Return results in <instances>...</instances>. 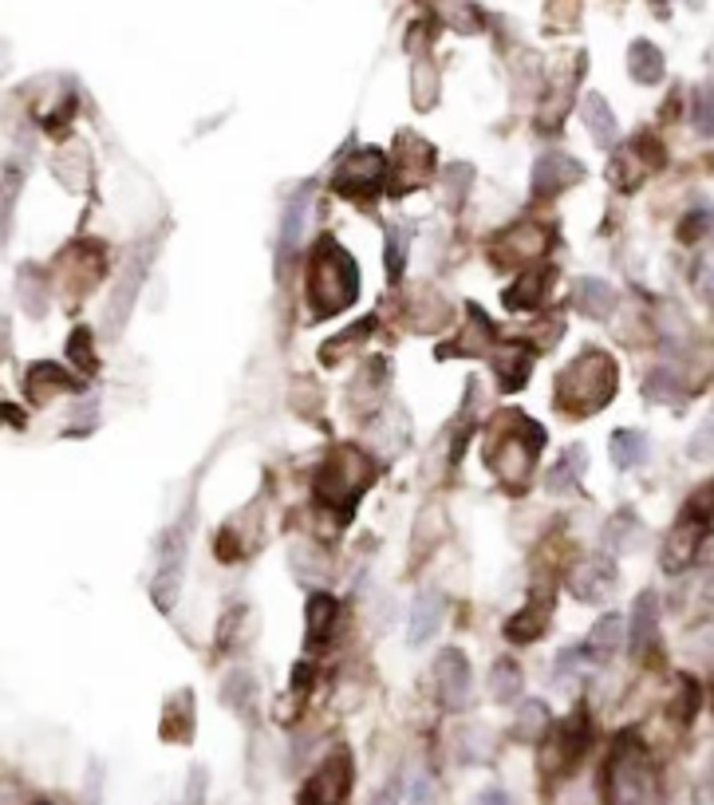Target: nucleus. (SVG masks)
<instances>
[{
  "label": "nucleus",
  "mask_w": 714,
  "mask_h": 805,
  "mask_svg": "<svg viewBox=\"0 0 714 805\" xmlns=\"http://www.w3.org/2000/svg\"><path fill=\"white\" fill-rule=\"evenodd\" d=\"M616 395V360L608 351L589 348L557 375V403L569 414H592Z\"/></svg>",
  "instance_id": "f257e3e1"
},
{
  "label": "nucleus",
  "mask_w": 714,
  "mask_h": 805,
  "mask_svg": "<svg viewBox=\"0 0 714 805\" xmlns=\"http://www.w3.org/2000/svg\"><path fill=\"white\" fill-rule=\"evenodd\" d=\"M355 292H360V268H355L352 253L336 238H320L308 265V297L316 312L331 316V312L352 309Z\"/></svg>",
  "instance_id": "f03ea898"
},
{
  "label": "nucleus",
  "mask_w": 714,
  "mask_h": 805,
  "mask_svg": "<svg viewBox=\"0 0 714 805\" xmlns=\"http://www.w3.org/2000/svg\"><path fill=\"white\" fill-rule=\"evenodd\" d=\"M604 794L612 805H652L655 797V774L652 762L636 738L624 734L616 750L608 754V766H604Z\"/></svg>",
  "instance_id": "7ed1b4c3"
},
{
  "label": "nucleus",
  "mask_w": 714,
  "mask_h": 805,
  "mask_svg": "<svg viewBox=\"0 0 714 805\" xmlns=\"http://www.w3.org/2000/svg\"><path fill=\"white\" fill-rule=\"evenodd\" d=\"M372 478H375L372 458L363 455V450H355V446H340L324 462L320 478H316V494H320L324 506L352 509V502H360V494L372 485Z\"/></svg>",
  "instance_id": "20e7f679"
},
{
  "label": "nucleus",
  "mask_w": 714,
  "mask_h": 805,
  "mask_svg": "<svg viewBox=\"0 0 714 805\" xmlns=\"http://www.w3.org/2000/svg\"><path fill=\"white\" fill-rule=\"evenodd\" d=\"M541 446H545V431L537 423H529V419H513V431H506L489 446V466L506 482H521L533 470V462H537Z\"/></svg>",
  "instance_id": "39448f33"
},
{
  "label": "nucleus",
  "mask_w": 714,
  "mask_h": 805,
  "mask_svg": "<svg viewBox=\"0 0 714 805\" xmlns=\"http://www.w3.org/2000/svg\"><path fill=\"white\" fill-rule=\"evenodd\" d=\"M150 261H155V245H138L131 257H126L123 273L114 280L111 300H107V312H104V332L107 336H123L126 321H131V312H135V300L143 292V280L150 273Z\"/></svg>",
  "instance_id": "423d86ee"
},
{
  "label": "nucleus",
  "mask_w": 714,
  "mask_h": 805,
  "mask_svg": "<svg viewBox=\"0 0 714 805\" xmlns=\"http://www.w3.org/2000/svg\"><path fill=\"white\" fill-rule=\"evenodd\" d=\"M703 537H706V514L687 506V514L675 521L667 541H663V568H667V573H683V568L699 557Z\"/></svg>",
  "instance_id": "0eeeda50"
},
{
  "label": "nucleus",
  "mask_w": 714,
  "mask_h": 805,
  "mask_svg": "<svg viewBox=\"0 0 714 805\" xmlns=\"http://www.w3.org/2000/svg\"><path fill=\"white\" fill-rule=\"evenodd\" d=\"M387 182V155L384 151H375V146H363V151H355L348 163L336 170V190H343V194H375V190Z\"/></svg>",
  "instance_id": "6e6552de"
},
{
  "label": "nucleus",
  "mask_w": 714,
  "mask_h": 805,
  "mask_svg": "<svg viewBox=\"0 0 714 805\" xmlns=\"http://www.w3.org/2000/svg\"><path fill=\"white\" fill-rule=\"evenodd\" d=\"M348 790H352V758H348V750H336L316 770V778L304 785L301 805H343Z\"/></svg>",
  "instance_id": "1a4fd4ad"
},
{
  "label": "nucleus",
  "mask_w": 714,
  "mask_h": 805,
  "mask_svg": "<svg viewBox=\"0 0 714 805\" xmlns=\"http://www.w3.org/2000/svg\"><path fill=\"white\" fill-rule=\"evenodd\" d=\"M435 687H438V699L443 707L450 711H462L470 702V687H474V671H470L467 656L462 651H443L435 660Z\"/></svg>",
  "instance_id": "9d476101"
},
{
  "label": "nucleus",
  "mask_w": 714,
  "mask_h": 805,
  "mask_svg": "<svg viewBox=\"0 0 714 805\" xmlns=\"http://www.w3.org/2000/svg\"><path fill=\"white\" fill-rule=\"evenodd\" d=\"M612 589H616V565L608 557H589L572 565L569 592L580 604H601V600L612 597Z\"/></svg>",
  "instance_id": "9b49d317"
},
{
  "label": "nucleus",
  "mask_w": 714,
  "mask_h": 805,
  "mask_svg": "<svg viewBox=\"0 0 714 805\" xmlns=\"http://www.w3.org/2000/svg\"><path fill=\"white\" fill-rule=\"evenodd\" d=\"M545 249H549V233L537 221H518L494 241V257L501 265H525V261H537Z\"/></svg>",
  "instance_id": "f8f14e48"
},
{
  "label": "nucleus",
  "mask_w": 714,
  "mask_h": 805,
  "mask_svg": "<svg viewBox=\"0 0 714 805\" xmlns=\"http://www.w3.org/2000/svg\"><path fill=\"white\" fill-rule=\"evenodd\" d=\"M580 178H584V166L572 155H565V151H545V155L537 158V166H533V190H537L541 197H553V194H560V190L577 187Z\"/></svg>",
  "instance_id": "ddd939ff"
},
{
  "label": "nucleus",
  "mask_w": 714,
  "mask_h": 805,
  "mask_svg": "<svg viewBox=\"0 0 714 805\" xmlns=\"http://www.w3.org/2000/svg\"><path fill=\"white\" fill-rule=\"evenodd\" d=\"M584 743H589V723H584V714H572L569 723L553 731L549 746L541 754V766H549V770H569L580 754H584Z\"/></svg>",
  "instance_id": "4468645a"
},
{
  "label": "nucleus",
  "mask_w": 714,
  "mask_h": 805,
  "mask_svg": "<svg viewBox=\"0 0 714 805\" xmlns=\"http://www.w3.org/2000/svg\"><path fill=\"white\" fill-rule=\"evenodd\" d=\"M24 392H28L32 403L44 407V403L60 399V395L80 392V380L68 368H60V363H32L28 375H24Z\"/></svg>",
  "instance_id": "2eb2a0df"
},
{
  "label": "nucleus",
  "mask_w": 714,
  "mask_h": 805,
  "mask_svg": "<svg viewBox=\"0 0 714 805\" xmlns=\"http://www.w3.org/2000/svg\"><path fill=\"white\" fill-rule=\"evenodd\" d=\"M372 443L379 446V455H387V458L407 450V443H411V414H407L399 403H387L384 411H379V419L372 423Z\"/></svg>",
  "instance_id": "dca6fc26"
},
{
  "label": "nucleus",
  "mask_w": 714,
  "mask_h": 805,
  "mask_svg": "<svg viewBox=\"0 0 714 805\" xmlns=\"http://www.w3.org/2000/svg\"><path fill=\"white\" fill-rule=\"evenodd\" d=\"M308 197L312 190L301 187L297 194L285 202V217H280V245H277V261L280 268L289 265V257L301 249V238H304V221H308Z\"/></svg>",
  "instance_id": "f3484780"
},
{
  "label": "nucleus",
  "mask_w": 714,
  "mask_h": 805,
  "mask_svg": "<svg viewBox=\"0 0 714 805\" xmlns=\"http://www.w3.org/2000/svg\"><path fill=\"white\" fill-rule=\"evenodd\" d=\"M443 616H446L443 592H435V589L419 592V597H414V604H411V628H407V640L426 644L438 628H443Z\"/></svg>",
  "instance_id": "a211bd4d"
},
{
  "label": "nucleus",
  "mask_w": 714,
  "mask_h": 805,
  "mask_svg": "<svg viewBox=\"0 0 714 805\" xmlns=\"http://www.w3.org/2000/svg\"><path fill=\"white\" fill-rule=\"evenodd\" d=\"M529 368H533V351H529L525 344H501V348L494 351V372H497V383H501V392L525 387Z\"/></svg>",
  "instance_id": "6ab92c4d"
},
{
  "label": "nucleus",
  "mask_w": 714,
  "mask_h": 805,
  "mask_svg": "<svg viewBox=\"0 0 714 805\" xmlns=\"http://www.w3.org/2000/svg\"><path fill=\"white\" fill-rule=\"evenodd\" d=\"M655 644H659V600L655 592H640L632 609V648L636 656H648Z\"/></svg>",
  "instance_id": "aec40b11"
},
{
  "label": "nucleus",
  "mask_w": 714,
  "mask_h": 805,
  "mask_svg": "<svg viewBox=\"0 0 714 805\" xmlns=\"http://www.w3.org/2000/svg\"><path fill=\"white\" fill-rule=\"evenodd\" d=\"M16 300H21V309L28 312L32 321H40L48 312V300H52V280L44 277L36 265H21V273H16Z\"/></svg>",
  "instance_id": "412c9836"
},
{
  "label": "nucleus",
  "mask_w": 714,
  "mask_h": 805,
  "mask_svg": "<svg viewBox=\"0 0 714 805\" xmlns=\"http://www.w3.org/2000/svg\"><path fill=\"white\" fill-rule=\"evenodd\" d=\"M572 304L584 316H592V321H604V316L616 312V289L601 277H580L577 289H572Z\"/></svg>",
  "instance_id": "4be33fe9"
},
{
  "label": "nucleus",
  "mask_w": 714,
  "mask_h": 805,
  "mask_svg": "<svg viewBox=\"0 0 714 805\" xmlns=\"http://www.w3.org/2000/svg\"><path fill=\"white\" fill-rule=\"evenodd\" d=\"M580 115H584V127H589L592 143L601 146V151H608L612 143H616V134H620V127H616V115H612L608 99L604 95H584V104H580Z\"/></svg>",
  "instance_id": "5701e85b"
},
{
  "label": "nucleus",
  "mask_w": 714,
  "mask_h": 805,
  "mask_svg": "<svg viewBox=\"0 0 714 805\" xmlns=\"http://www.w3.org/2000/svg\"><path fill=\"white\" fill-rule=\"evenodd\" d=\"M624 636H628V624H624L620 616L596 620V628H592L589 640H584V656H589V660H608V656L620 651Z\"/></svg>",
  "instance_id": "b1692460"
},
{
  "label": "nucleus",
  "mask_w": 714,
  "mask_h": 805,
  "mask_svg": "<svg viewBox=\"0 0 714 805\" xmlns=\"http://www.w3.org/2000/svg\"><path fill=\"white\" fill-rule=\"evenodd\" d=\"M628 72H632V80L643 83V87H655V83L663 80V72H667V63H663V52L652 40H636L632 48H628Z\"/></svg>",
  "instance_id": "393cba45"
},
{
  "label": "nucleus",
  "mask_w": 714,
  "mask_h": 805,
  "mask_svg": "<svg viewBox=\"0 0 714 805\" xmlns=\"http://www.w3.org/2000/svg\"><path fill=\"white\" fill-rule=\"evenodd\" d=\"M336 616H340V604H336V597H331V592H312V600H308V632H304L308 648H316V644L328 640L331 628H336Z\"/></svg>",
  "instance_id": "a878e982"
},
{
  "label": "nucleus",
  "mask_w": 714,
  "mask_h": 805,
  "mask_svg": "<svg viewBox=\"0 0 714 805\" xmlns=\"http://www.w3.org/2000/svg\"><path fill=\"white\" fill-rule=\"evenodd\" d=\"M584 466H589V450H584V446H569V450L560 455V462L549 470L545 485H549L553 494H569V490H577L580 478H584Z\"/></svg>",
  "instance_id": "bb28decb"
},
{
  "label": "nucleus",
  "mask_w": 714,
  "mask_h": 805,
  "mask_svg": "<svg viewBox=\"0 0 714 805\" xmlns=\"http://www.w3.org/2000/svg\"><path fill=\"white\" fill-rule=\"evenodd\" d=\"M194 734V695L178 692L174 699L166 702L162 714V738H174V743H186Z\"/></svg>",
  "instance_id": "cd10ccee"
},
{
  "label": "nucleus",
  "mask_w": 714,
  "mask_h": 805,
  "mask_svg": "<svg viewBox=\"0 0 714 805\" xmlns=\"http://www.w3.org/2000/svg\"><path fill=\"white\" fill-rule=\"evenodd\" d=\"M545 292H549V273L533 268V273H525V277L513 280V289L506 292V304H509V309H518V312L541 309Z\"/></svg>",
  "instance_id": "c85d7f7f"
},
{
  "label": "nucleus",
  "mask_w": 714,
  "mask_h": 805,
  "mask_svg": "<svg viewBox=\"0 0 714 805\" xmlns=\"http://www.w3.org/2000/svg\"><path fill=\"white\" fill-rule=\"evenodd\" d=\"M608 455L620 470H636L648 458V434L643 431H616L608 438Z\"/></svg>",
  "instance_id": "c756f323"
},
{
  "label": "nucleus",
  "mask_w": 714,
  "mask_h": 805,
  "mask_svg": "<svg viewBox=\"0 0 714 805\" xmlns=\"http://www.w3.org/2000/svg\"><path fill=\"white\" fill-rule=\"evenodd\" d=\"M545 620H549V612L541 609V604H529V609H521L518 616H509V624H506V640H513V644H533V640H541V636H545V628H549Z\"/></svg>",
  "instance_id": "7c9ffc66"
},
{
  "label": "nucleus",
  "mask_w": 714,
  "mask_h": 805,
  "mask_svg": "<svg viewBox=\"0 0 714 805\" xmlns=\"http://www.w3.org/2000/svg\"><path fill=\"white\" fill-rule=\"evenodd\" d=\"M414 309H411V324L419 332H438L446 321H450V309L443 304V297H435V292H419V297L411 300Z\"/></svg>",
  "instance_id": "2f4dec72"
},
{
  "label": "nucleus",
  "mask_w": 714,
  "mask_h": 805,
  "mask_svg": "<svg viewBox=\"0 0 714 805\" xmlns=\"http://www.w3.org/2000/svg\"><path fill=\"white\" fill-rule=\"evenodd\" d=\"M489 695L497 702H513L521 699V668L513 660H497L489 668Z\"/></svg>",
  "instance_id": "473e14b6"
},
{
  "label": "nucleus",
  "mask_w": 714,
  "mask_h": 805,
  "mask_svg": "<svg viewBox=\"0 0 714 805\" xmlns=\"http://www.w3.org/2000/svg\"><path fill=\"white\" fill-rule=\"evenodd\" d=\"M399 158H403V182H419V178H426V170H431V146L423 143V139H414V134H403L399 139Z\"/></svg>",
  "instance_id": "72a5a7b5"
},
{
  "label": "nucleus",
  "mask_w": 714,
  "mask_h": 805,
  "mask_svg": "<svg viewBox=\"0 0 714 805\" xmlns=\"http://www.w3.org/2000/svg\"><path fill=\"white\" fill-rule=\"evenodd\" d=\"M0 182H4V187H0V245H4V241H9V229H12V209H16V197H21V187H24V170L12 163Z\"/></svg>",
  "instance_id": "f704fd0d"
},
{
  "label": "nucleus",
  "mask_w": 714,
  "mask_h": 805,
  "mask_svg": "<svg viewBox=\"0 0 714 805\" xmlns=\"http://www.w3.org/2000/svg\"><path fill=\"white\" fill-rule=\"evenodd\" d=\"M643 395L652 403H679L683 399V383H679V375H675L671 368H655V372L643 380Z\"/></svg>",
  "instance_id": "c9c22d12"
},
{
  "label": "nucleus",
  "mask_w": 714,
  "mask_h": 805,
  "mask_svg": "<svg viewBox=\"0 0 714 805\" xmlns=\"http://www.w3.org/2000/svg\"><path fill=\"white\" fill-rule=\"evenodd\" d=\"M636 541H640V521H636L632 514L612 517L608 529H604V545H608L612 553H628V549H636Z\"/></svg>",
  "instance_id": "e433bc0d"
},
{
  "label": "nucleus",
  "mask_w": 714,
  "mask_h": 805,
  "mask_svg": "<svg viewBox=\"0 0 714 805\" xmlns=\"http://www.w3.org/2000/svg\"><path fill=\"white\" fill-rule=\"evenodd\" d=\"M253 695H257V687H253V675H249V671H233V675H226V687H221V699H226V707L249 714V702H253Z\"/></svg>",
  "instance_id": "4c0bfd02"
},
{
  "label": "nucleus",
  "mask_w": 714,
  "mask_h": 805,
  "mask_svg": "<svg viewBox=\"0 0 714 805\" xmlns=\"http://www.w3.org/2000/svg\"><path fill=\"white\" fill-rule=\"evenodd\" d=\"M549 731V707L541 699H525L518 714V738H541Z\"/></svg>",
  "instance_id": "58836bf2"
},
{
  "label": "nucleus",
  "mask_w": 714,
  "mask_h": 805,
  "mask_svg": "<svg viewBox=\"0 0 714 805\" xmlns=\"http://www.w3.org/2000/svg\"><path fill=\"white\" fill-rule=\"evenodd\" d=\"M292 568H297V577L301 580H320L328 573L324 565V553L316 545H297L292 549Z\"/></svg>",
  "instance_id": "ea45409f"
},
{
  "label": "nucleus",
  "mask_w": 714,
  "mask_h": 805,
  "mask_svg": "<svg viewBox=\"0 0 714 805\" xmlns=\"http://www.w3.org/2000/svg\"><path fill=\"white\" fill-rule=\"evenodd\" d=\"M438 99V72L431 68V60L414 63V104L419 107H435Z\"/></svg>",
  "instance_id": "a19ab883"
},
{
  "label": "nucleus",
  "mask_w": 714,
  "mask_h": 805,
  "mask_svg": "<svg viewBox=\"0 0 714 805\" xmlns=\"http://www.w3.org/2000/svg\"><path fill=\"white\" fill-rule=\"evenodd\" d=\"M470 187H474V166L455 163L450 170H446V197H450V206H455V209L467 202Z\"/></svg>",
  "instance_id": "79ce46f5"
},
{
  "label": "nucleus",
  "mask_w": 714,
  "mask_h": 805,
  "mask_svg": "<svg viewBox=\"0 0 714 805\" xmlns=\"http://www.w3.org/2000/svg\"><path fill=\"white\" fill-rule=\"evenodd\" d=\"M407 805H438V785L426 770H411L407 778Z\"/></svg>",
  "instance_id": "37998d69"
},
{
  "label": "nucleus",
  "mask_w": 714,
  "mask_h": 805,
  "mask_svg": "<svg viewBox=\"0 0 714 805\" xmlns=\"http://www.w3.org/2000/svg\"><path fill=\"white\" fill-rule=\"evenodd\" d=\"M68 356L80 372H95V348H92V332L87 328H75L72 340H68Z\"/></svg>",
  "instance_id": "c03bdc74"
},
{
  "label": "nucleus",
  "mask_w": 714,
  "mask_h": 805,
  "mask_svg": "<svg viewBox=\"0 0 714 805\" xmlns=\"http://www.w3.org/2000/svg\"><path fill=\"white\" fill-rule=\"evenodd\" d=\"M387 273H391V280L403 277L407 268V233L403 229H387Z\"/></svg>",
  "instance_id": "a18cd8bd"
},
{
  "label": "nucleus",
  "mask_w": 714,
  "mask_h": 805,
  "mask_svg": "<svg viewBox=\"0 0 714 805\" xmlns=\"http://www.w3.org/2000/svg\"><path fill=\"white\" fill-rule=\"evenodd\" d=\"M687 455L691 458H714V414L706 419L699 431L691 434V443H687Z\"/></svg>",
  "instance_id": "49530a36"
},
{
  "label": "nucleus",
  "mask_w": 714,
  "mask_h": 805,
  "mask_svg": "<svg viewBox=\"0 0 714 805\" xmlns=\"http://www.w3.org/2000/svg\"><path fill=\"white\" fill-rule=\"evenodd\" d=\"M694 127L703 134H714V87H703L694 99Z\"/></svg>",
  "instance_id": "de8ad7c7"
},
{
  "label": "nucleus",
  "mask_w": 714,
  "mask_h": 805,
  "mask_svg": "<svg viewBox=\"0 0 714 805\" xmlns=\"http://www.w3.org/2000/svg\"><path fill=\"white\" fill-rule=\"evenodd\" d=\"M477 805H513V802H509L506 790H486V794H477Z\"/></svg>",
  "instance_id": "09e8293b"
},
{
  "label": "nucleus",
  "mask_w": 714,
  "mask_h": 805,
  "mask_svg": "<svg viewBox=\"0 0 714 805\" xmlns=\"http://www.w3.org/2000/svg\"><path fill=\"white\" fill-rule=\"evenodd\" d=\"M4 351H9V316L0 312V356H4Z\"/></svg>",
  "instance_id": "8fccbe9b"
},
{
  "label": "nucleus",
  "mask_w": 714,
  "mask_h": 805,
  "mask_svg": "<svg viewBox=\"0 0 714 805\" xmlns=\"http://www.w3.org/2000/svg\"><path fill=\"white\" fill-rule=\"evenodd\" d=\"M699 289H706L714 297V273H711V268H703V273H699Z\"/></svg>",
  "instance_id": "3c124183"
},
{
  "label": "nucleus",
  "mask_w": 714,
  "mask_h": 805,
  "mask_svg": "<svg viewBox=\"0 0 714 805\" xmlns=\"http://www.w3.org/2000/svg\"><path fill=\"white\" fill-rule=\"evenodd\" d=\"M375 805H395V794L387 790V794H379V802H375Z\"/></svg>",
  "instance_id": "603ef678"
},
{
  "label": "nucleus",
  "mask_w": 714,
  "mask_h": 805,
  "mask_svg": "<svg viewBox=\"0 0 714 805\" xmlns=\"http://www.w3.org/2000/svg\"><path fill=\"white\" fill-rule=\"evenodd\" d=\"M44 805H48V802H44Z\"/></svg>",
  "instance_id": "864d4df0"
}]
</instances>
